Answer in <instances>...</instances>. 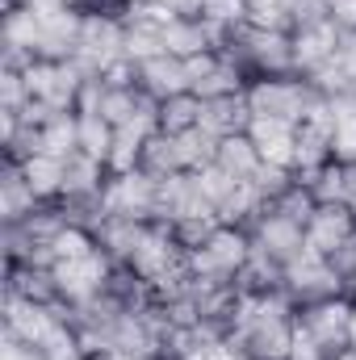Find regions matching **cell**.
Masks as SVG:
<instances>
[{"label": "cell", "mask_w": 356, "mask_h": 360, "mask_svg": "<svg viewBox=\"0 0 356 360\" xmlns=\"http://www.w3.org/2000/svg\"><path fill=\"white\" fill-rule=\"evenodd\" d=\"M327 360H356V348H352V344H348V348H336Z\"/></svg>", "instance_id": "obj_36"}, {"label": "cell", "mask_w": 356, "mask_h": 360, "mask_svg": "<svg viewBox=\"0 0 356 360\" xmlns=\"http://www.w3.org/2000/svg\"><path fill=\"white\" fill-rule=\"evenodd\" d=\"M25 105H30L25 72H4L0 68V113H25Z\"/></svg>", "instance_id": "obj_30"}, {"label": "cell", "mask_w": 356, "mask_h": 360, "mask_svg": "<svg viewBox=\"0 0 356 360\" xmlns=\"http://www.w3.org/2000/svg\"><path fill=\"white\" fill-rule=\"evenodd\" d=\"M84 17L68 4L55 13H38V59H76Z\"/></svg>", "instance_id": "obj_13"}, {"label": "cell", "mask_w": 356, "mask_h": 360, "mask_svg": "<svg viewBox=\"0 0 356 360\" xmlns=\"http://www.w3.org/2000/svg\"><path fill=\"white\" fill-rule=\"evenodd\" d=\"M231 63H239L248 72V80L256 76H289L293 72V38L289 30H265V25H239L222 38L218 46Z\"/></svg>", "instance_id": "obj_1"}, {"label": "cell", "mask_w": 356, "mask_h": 360, "mask_svg": "<svg viewBox=\"0 0 356 360\" xmlns=\"http://www.w3.org/2000/svg\"><path fill=\"white\" fill-rule=\"evenodd\" d=\"M72 8L80 17H113V21H126L139 8V0H72Z\"/></svg>", "instance_id": "obj_31"}, {"label": "cell", "mask_w": 356, "mask_h": 360, "mask_svg": "<svg viewBox=\"0 0 356 360\" xmlns=\"http://www.w3.org/2000/svg\"><path fill=\"white\" fill-rule=\"evenodd\" d=\"M155 122H160V130H164V134H184V130H197V126H201V96H197V92H180V96L160 101Z\"/></svg>", "instance_id": "obj_26"}, {"label": "cell", "mask_w": 356, "mask_h": 360, "mask_svg": "<svg viewBox=\"0 0 356 360\" xmlns=\"http://www.w3.org/2000/svg\"><path fill=\"white\" fill-rule=\"evenodd\" d=\"M143 226L147 222H134V218H105L101 226H96V248L113 260V264H130V256H134V248H139V239H143Z\"/></svg>", "instance_id": "obj_23"}, {"label": "cell", "mask_w": 356, "mask_h": 360, "mask_svg": "<svg viewBox=\"0 0 356 360\" xmlns=\"http://www.w3.org/2000/svg\"><path fill=\"white\" fill-rule=\"evenodd\" d=\"M134 72H139V92L143 96H151L155 105L160 101H168V96H180V92H193L189 89V68H184V59L177 55H151V59H143V63H134Z\"/></svg>", "instance_id": "obj_14"}, {"label": "cell", "mask_w": 356, "mask_h": 360, "mask_svg": "<svg viewBox=\"0 0 356 360\" xmlns=\"http://www.w3.org/2000/svg\"><path fill=\"white\" fill-rule=\"evenodd\" d=\"M248 134L256 139L265 164H276V168H289L293 172V147H298V126L293 122H276V117H252Z\"/></svg>", "instance_id": "obj_19"}, {"label": "cell", "mask_w": 356, "mask_h": 360, "mask_svg": "<svg viewBox=\"0 0 356 360\" xmlns=\"http://www.w3.org/2000/svg\"><path fill=\"white\" fill-rule=\"evenodd\" d=\"M281 289L289 293V302H293V306H306V302H319V297L348 293L344 272L336 269L327 256H314L310 248H306L298 260H289V264H285V285H281ZM348 297H352V293H348Z\"/></svg>", "instance_id": "obj_6"}, {"label": "cell", "mask_w": 356, "mask_h": 360, "mask_svg": "<svg viewBox=\"0 0 356 360\" xmlns=\"http://www.w3.org/2000/svg\"><path fill=\"white\" fill-rule=\"evenodd\" d=\"M289 38H293V72L298 76H319L336 59V46H340L344 30L331 17H323V21H310V25L289 30Z\"/></svg>", "instance_id": "obj_11"}, {"label": "cell", "mask_w": 356, "mask_h": 360, "mask_svg": "<svg viewBox=\"0 0 356 360\" xmlns=\"http://www.w3.org/2000/svg\"><path fill=\"white\" fill-rule=\"evenodd\" d=\"M210 164H218L227 176H235V180H256V172L265 168V155H260L256 139L243 130V134H227V139H218Z\"/></svg>", "instance_id": "obj_18"}, {"label": "cell", "mask_w": 356, "mask_h": 360, "mask_svg": "<svg viewBox=\"0 0 356 360\" xmlns=\"http://www.w3.org/2000/svg\"><path fill=\"white\" fill-rule=\"evenodd\" d=\"M256 243H252V231L248 226H231V222H218L214 235L189 252V269L193 276H205V281H235L243 264L252 260Z\"/></svg>", "instance_id": "obj_4"}, {"label": "cell", "mask_w": 356, "mask_h": 360, "mask_svg": "<svg viewBox=\"0 0 356 360\" xmlns=\"http://www.w3.org/2000/svg\"><path fill=\"white\" fill-rule=\"evenodd\" d=\"M356 243V214L352 205H319L306 222V248L314 256L336 260L340 252H348Z\"/></svg>", "instance_id": "obj_10"}, {"label": "cell", "mask_w": 356, "mask_h": 360, "mask_svg": "<svg viewBox=\"0 0 356 360\" xmlns=\"http://www.w3.org/2000/svg\"><path fill=\"white\" fill-rule=\"evenodd\" d=\"M25 180H30V188H34V197L38 201H59L63 197V184H68V160H55V155H30L25 164Z\"/></svg>", "instance_id": "obj_24"}, {"label": "cell", "mask_w": 356, "mask_h": 360, "mask_svg": "<svg viewBox=\"0 0 356 360\" xmlns=\"http://www.w3.org/2000/svg\"><path fill=\"white\" fill-rule=\"evenodd\" d=\"M139 4L160 13V17H177V13H197L201 8V0H139Z\"/></svg>", "instance_id": "obj_32"}, {"label": "cell", "mask_w": 356, "mask_h": 360, "mask_svg": "<svg viewBox=\"0 0 356 360\" xmlns=\"http://www.w3.org/2000/svg\"><path fill=\"white\" fill-rule=\"evenodd\" d=\"M113 134H117V126H113V122H105L101 113H80V151L92 155V160H101L105 168H109Z\"/></svg>", "instance_id": "obj_28"}, {"label": "cell", "mask_w": 356, "mask_h": 360, "mask_svg": "<svg viewBox=\"0 0 356 360\" xmlns=\"http://www.w3.org/2000/svg\"><path fill=\"white\" fill-rule=\"evenodd\" d=\"M327 122H331V155L340 164H356V89L327 96Z\"/></svg>", "instance_id": "obj_20"}, {"label": "cell", "mask_w": 356, "mask_h": 360, "mask_svg": "<svg viewBox=\"0 0 356 360\" xmlns=\"http://www.w3.org/2000/svg\"><path fill=\"white\" fill-rule=\"evenodd\" d=\"M302 184H310V193H314L319 205H348V193H352L348 164H340V160H327L319 172H310Z\"/></svg>", "instance_id": "obj_25"}, {"label": "cell", "mask_w": 356, "mask_h": 360, "mask_svg": "<svg viewBox=\"0 0 356 360\" xmlns=\"http://www.w3.org/2000/svg\"><path fill=\"white\" fill-rule=\"evenodd\" d=\"M84 80H89V72L76 59H34L25 68L30 101L42 105L46 113H76Z\"/></svg>", "instance_id": "obj_3"}, {"label": "cell", "mask_w": 356, "mask_h": 360, "mask_svg": "<svg viewBox=\"0 0 356 360\" xmlns=\"http://www.w3.org/2000/svg\"><path fill=\"white\" fill-rule=\"evenodd\" d=\"M327 356H331V352H327V348H319V344H314V340L298 327V340H293V352H289V360H327Z\"/></svg>", "instance_id": "obj_33"}, {"label": "cell", "mask_w": 356, "mask_h": 360, "mask_svg": "<svg viewBox=\"0 0 356 360\" xmlns=\"http://www.w3.org/2000/svg\"><path fill=\"white\" fill-rule=\"evenodd\" d=\"M218 38L214 30L197 17V13H177V17H164V51L177 55V59H193L201 51H214Z\"/></svg>", "instance_id": "obj_16"}, {"label": "cell", "mask_w": 356, "mask_h": 360, "mask_svg": "<svg viewBox=\"0 0 356 360\" xmlns=\"http://www.w3.org/2000/svg\"><path fill=\"white\" fill-rule=\"evenodd\" d=\"M252 243L265 256H272L276 264H289V260H298L306 252V226L293 222V218H285V214H276V210H265L252 222Z\"/></svg>", "instance_id": "obj_12"}, {"label": "cell", "mask_w": 356, "mask_h": 360, "mask_svg": "<svg viewBox=\"0 0 356 360\" xmlns=\"http://www.w3.org/2000/svg\"><path fill=\"white\" fill-rule=\"evenodd\" d=\"M252 126V109H248V96L235 92V96H214V101H201V130L218 143L227 134H243Z\"/></svg>", "instance_id": "obj_17"}, {"label": "cell", "mask_w": 356, "mask_h": 360, "mask_svg": "<svg viewBox=\"0 0 356 360\" xmlns=\"http://www.w3.org/2000/svg\"><path fill=\"white\" fill-rule=\"evenodd\" d=\"M348 344L356 348V297H352V335H348Z\"/></svg>", "instance_id": "obj_37"}, {"label": "cell", "mask_w": 356, "mask_h": 360, "mask_svg": "<svg viewBox=\"0 0 356 360\" xmlns=\"http://www.w3.org/2000/svg\"><path fill=\"white\" fill-rule=\"evenodd\" d=\"M38 151L55 160H72L80 151V113H46L38 122Z\"/></svg>", "instance_id": "obj_22"}, {"label": "cell", "mask_w": 356, "mask_h": 360, "mask_svg": "<svg viewBox=\"0 0 356 360\" xmlns=\"http://www.w3.org/2000/svg\"><path fill=\"white\" fill-rule=\"evenodd\" d=\"M96 360H151V356H134V352H117L113 348V352H101Z\"/></svg>", "instance_id": "obj_35"}, {"label": "cell", "mask_w": 356, "mask_h": 360, "mask_svg": "<svg viewBox=\"0 0 356 360\" xmlns=\"http://www.w3.org/2000/svg\"><path fill=\"white\" fill-rule=\"evenodd\" d=\"M42 201L34 197L30 180H25V168L17 160H4L0 164V222H21L25 214H34Z\"/></svg>", "instance_id": "obj_21"}, {"label": "cell", "mask_w": 356, "mask_h": 360, "mask_svg": "<svg viewBox=\"0 0 356 360\" xmlns=\"http://www.w3.org/2000/svg\"><path fill=\"white\" fill-rule=\"evenodd\" d=\"M139 168L143 172H151V176H177L184 172V164H180V147H177V134H164V130H155L147 143H143V160H139Z\"/></svg>", "instance_id": "obj_27"}, {"label": "cell", "mask_w": 356, "mask_h": 360, "mask_svg": "<svg viewBox=\"0 0 356 360\" xmlns=\"http://www.w3.org/2000/svg\"><path fill=\"white\" fill-rule=\"evenodd\" d=\"M4 293L21 302H38V306H63L55 264H4Z\"/></svg>", "instance_id": "obj_15"}, {"label": "cell", "mask_w": 356, "mask_h": 360, "mask_svg": "<svg viewBox=\"0 0 356 360\" xmlns=\"http://www.w3.org/2000/svg\"><path fill=\"white\" fill-rule=\"evenodd\" d=\"M101 201H105V214H113V218L155 222V210H160V176H151L143 168L109 172Z\"/></svg>", "instance_id": "obj_5"}, {"label": "cell", "mask_w": 356, "mask_h": 360, "mask_svg": "<svg viewBox=\"0 0 356 360\" xmlns=\"http://www.w3.org/2000/svg\"><path fill=\"white\" fill-rule=\"evenodd\" d=\"M126 59V21L113 17H84L80 30V46H76V63L89 76H105L109 68H117Z\"/></svg>", "instance_id": "obj_9"}, {"label": "cell", "mask_w": 356, "mask_h": 360, "mask_svg": "<svg viewBox=\"0 0 356 360\" xmlns=\"http://www.w3.org/2000/svg\"><path fill=\"white\" fill-rule=\"evenodd\" d=\"M298 327L319 348H327V352L348 348V335H352V297L336 293V297H319V302L298 306Z\"/></svg>", "instance_id": "obj_7"}, {"label": "cell", "mask_w": 356, "mask_h": 360, "mask_svg": "<svg viewBox=\"0 0 356 360\" xmlns=\"http://www.w3.org/2000/svg\"><path fill=\"white\" fill-rule=\"evenodd\" d=\"M109 272H113V260L96 248L92 256H80V260H59L55 264V281H59V302L68 310H80L96 302L109 285Z\"/></svg>", "instance_id": "obj_8"}, {"label": "cell", "mask_w": 356, "mask_h": 360, "mask_svg": "<svg viewBox=\"0 0 356 360\" xmlns=\"http://www.w3.org/2000/svg\"><path fill=\"white\" fill-rule=\"evenodd\" d=\"M243 96H248L252 117H276V122H293V126H302L310 117V109L323 101V92L298 72H289V76H256Z\"/></svg>", "instance_id": "obj_2"}, {"label": "cell", "mask_w": 356, "mask_h": 360, "mask_svg": "<svg viewBox=\"0 0 356 360\" xmlns=\"http://www.w3.org/2000/svg\"><path fill=\"white\" fill-rule=\"evenodd\" d=\"M0 360H46L38 348H30V344H21V340H8L4 335V344H0Z\"/></svg>", "instance_id": "obj_34"}, {"label": "cell", "mask_w": 356, "mask_h": 360, "mask_svg": "<svg viewBox=\"0 0 356 360\" xmlns=\"http://www.w3.org/2000/svg\"><path fill=\"white\" fill-rule=\"evenodd\" d=\"M268 210H276V214H285V218H293V222H310V214L319 210V201H314V193H310V184H302V180L293 176L289 188H281L272 201H268Z\"/></svg>", "instance_id": "obj_29"}]
</instances>
